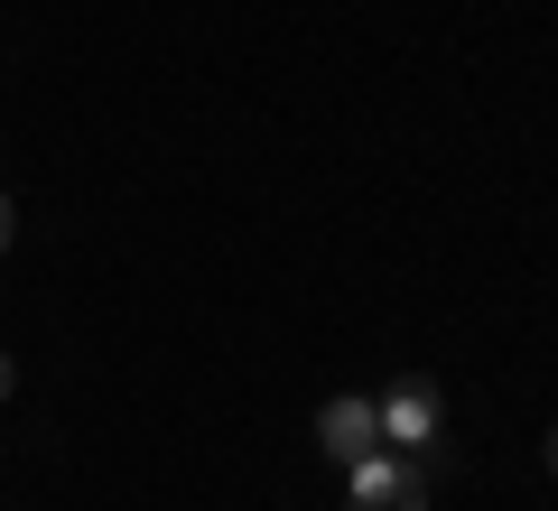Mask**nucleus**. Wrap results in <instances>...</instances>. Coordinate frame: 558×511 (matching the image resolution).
I'll list each match as a JSON object with an SVG mask.
<instances>
[{
    "label": "nucleus",
    "mask_w": 558,
    "mask_h": 511,
    "mask_svg": "<svg viewBox=\"0 0 558 511\" xmlns=\"http://www.w3.org/2000/svg\"><path fill=\"white\" fill-rule=\"evenodd\" d=\"M373 418H381V447H438L447 437V400H438V381H391V391L373 400Z\"/></svg>",
    "instance_id": "nucleus-1"
},
{
    "label": "nucleus",
    "mask_w": 558,
    "mask_h": 511,
    "mask_svg": "<svg viewBox=\"0 0 558 511\" xmlns=\"http://www.w3.org/2000/svg\"><path fill=\"white\" fill-rule=\"evenodd\" d=\"M354 511H428V484H418L400 455L373 447V455L354 465Z\"/></svg>",
    "instance_id": "nucleus-2"
},
{
    "label": "nucleus",
    "mask_w": 558,
    "mask_h": 511,
    "mask_svg": "<svg viewBox=\"0 0 558 511\" xmlns=\"http://www.w3.org/2000/svg\"><path fill=\"white\" fill-rule=\"evenodd\" d=\"M317 447L336 455V465H363V455L381 447V418H373V400H326V410H317Z\"/></svg>",
    "instance_id": "nucleus-3"
},
{
    "label": "nucleus",
    "mask_w": 558,
    "mask_h": 511,
    "mask_svg": "<svg viewBox=\"0 0 558 511\" xmlns=\"http://www.w3.org/2000/svg\"><path fill=\"white\" fill-rule=\"evenodd\" d=\"M10 223H20V215H10V196H0V252H10Z\"/></svg>",
    "instance_id": "nucleus-4"
},
{
    "label": "nucleus",
    "mask_w": 558,
    "mask_h": 511,
    "mask_svg": "<svg viewBox=\"0 0 558 511\" xmlns=\"http://www.w3.org/2000/svg\"><path fill=\"white\" fill-rule=\"evenodd\" d=\"M0 400H10V354H0Z\"/></svg>",
    "instance_id": "nucleus-5"
},
{
    "label": "nucleus",
    "mask_w": 558,
    "mask_h": 511,
    "mask_svg": "<svg viewBox=\"0 0 558 511\" xmlns=\"http://www.w3.org/2000/svg\"><path fill=\"white\" fill-rule=\"evenodd\" d=\"M549 474H558V428H549Z\"/></svg>",
    "instance_id": "nucleus-6"
}]
</instances>
